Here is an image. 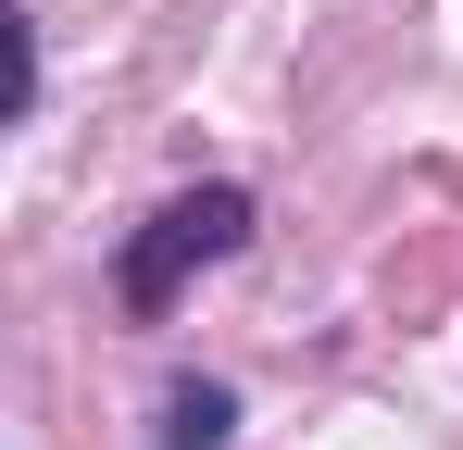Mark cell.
Returning a JSON list of instances; mask_svg holds the SVG:
<instances>
[{
	"instance_id": "1",
	"label": "cell",
	"mask_w": 463,
	"mask_h": 450,
	"mask_svg": "<svg viewBox=\"0 0 463 450\" xmlns=\"http://www.w3.org/2000/svg\"><path fill=\"white\" fill-rule=\"evenodd\" d=\"M238 238H250V188H188V201H163L151 238L126 250V300H138V313H163V300L188 288V263H226Z\"/></svg>"
},
{
	"instance_id": "2",
	"label": "cell",
	"mask_w": 463,
	"mask_h": 450,
	"mask_svg": "<svg viewBox=\"0 0 463 450\" xmlns=\"http://www.w3.org/2000/svg\"><path fill=\"white\" fill-rule=\"evenodd\" d=\"M376 300L401 313V325H439V313L463 300V225H413V238L376 263Z\"/></svg>"
},
{
	"instance_id": "3",
	"label": "cell",
	"mask_w": 463,
	"mask_h": 450,
	"mask_svg": "<svg viewBox=\"0 0 463 450\" xmlns=\"http://www.w3.org/2000/svg\"><path fill=\"white\" fill-rule=\"evenodd\" d=\"M226 426H238V400L213 388V375H188V388H175V450H213Z\"/></svg>"
}]
</instances>
